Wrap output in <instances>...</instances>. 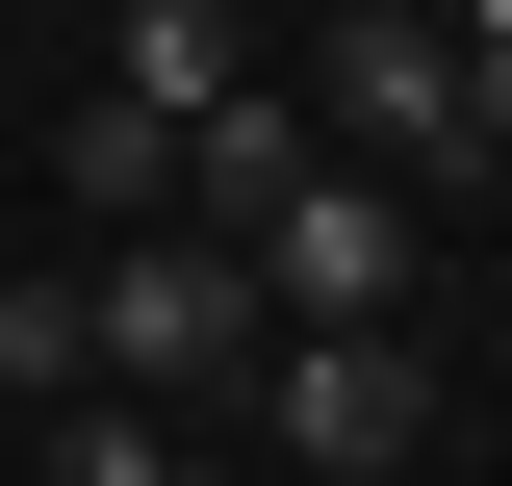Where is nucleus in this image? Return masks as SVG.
Listing matches in <instances>:
<instances>
[{"label": "nucleus", "instance_id": "f257e3e1", "mask_svg": "<svg viewBox=\"0 0 512 486\" xmlns=\"http://www.w3.org/2000/svg\"><path fill=\"white\" fill-rule=\"evenodd\" d=\"M256 333H282V307H256V256H231V231H180V205L77 256V359H128L154 410H180V384H256Z\"/></svg>", "mask_w": 512, "mask_h": 486}, {"label": "nucleus", "instance_id": "f03ea898", "mask_svg": "<svg viewBox=\"0 0 512 486\" xmlns=\"http://www.w3.org/2000/svg\"><path fill=\"white\" fill-rule=\"evenodd\" d=\"M256 410H282L308 486H384L410 435H436V359H410V307H359V333H256Z\"/></svg>", "mask_w": 512, "mask_h": 486}, {"label": "nucleus", "instance_id": "7ed1b4c3", "mask_svg": "<svg viewBox=\"0 0 512 486\" xmlns=\"http://www.w3.org/2000/svg\"><path fill=\"white\" fill-rule=\"evenodd\" d=\"M231 256H256V307H282V333H359V307H410V180H384V154H308Z\"/></svg>", "mask_w": 512, "mask_h": 486}, {"label": "nucleus", "instance_id": "20e7f679", "mask_svg": "<svg viewBox=\"0 0 512 486\" xmlns=\"http://www.w3.org/2000/svg\"><path fill=\"white\" fill-rule=\"evenodd\" d=\"M308 128H333V154H384V180H461V26H436V0H333Z\"/></svg>", "mask_w": 512, "mask_h": 486}, {"label": "nucleus", "instance_id": "39448f33", "mask_svg": "<svg viewBox=\"0 0 512 486\" xmlns=\"http://www.w3.org/2000/svg\"><path fill=\"white\" fill-rule=\"evenodd\" d=\"M308 154H333V128L282 103V77H231V103H180V231H256V205L308 180Z\"/></svg>", "mask_w": 512, "mask_h": 486}, {"label": "nucleus", "instance_id": "423d86ee", "mask_svg": "<svg viewBox=\"0 0 512 486\" xmlns=\"http://www.w3.org/2000/svg\"><path fill=\"white\" fill-rule=\"evenodd\" d=\"M103 77L180 128V103H231V77H256V26H231V0H128V26H103Z\"/></svg>", "mask_w": 512, "mask_h": 486}, {"label": "nucleus", "instance_id": "0eeeda50", "mask_svg": "<svg viewBox=\"0 0 512 486\" xmlns=\"http://www.w3.org/2000/svg\"><path fill=\"white\" fill-rule=\"evenodd\" d=\"M52 180L103 205V231H154V205H180V128H154V103H128V77H103V103L52 128Z\"/></svg>", "mask_w": 512, "mask_h": 486}, {"label": "nucleus", "instance_id": "6e6552de", "mask_svg": "<svg viewBox=\"0 0 512 486\" xmlns=\"http://www.w3.org/2000/svg\"><path fill=\"white\" fill-rule=\"evenodd\" d=\"M0 384H26V410H77V384H103V359H77V282H0Z\"/></svg>", "mask_w": 512, "mask_h": 486}, {"label": "nucleus", "instance_id": "1a4fd4ad", "mask_svg": "<svg viewBox=\"0 0 512 486\" xmlns=\"http://www.w3.org/2000/svg\"><path fill=\"white\" fill-rule=\"evenodd\" d=\"M154 461H180V435H154V410H103V384L52 410V486H154Z\"/></svg>", "mask_w": 512, "mask_h": 486}, {"label": "nucleus", "instance_id": "9d476101", "mask_svg": "<svg viewBox=\"0 0 512 486\" xmlns=\"http://www.w3.org/2000/svg\"><path fill=\"white\" fill-rule=\"evenodd\" d=\"M461 26V154H512V0H436Z\"/></svg>", "mask_w": 512, "mask_h": 486}, {"label": "nucleus", "instance_id": "9b49d317", "mask_svg": "<svg viewBox=\"0 0 512 486\" xmlns=\"http://www.w3.org/2000/svg\"><path fill=\"white\" fill-rule=\"evenodd\" d=\"M154 486H205V461H154Z\"/></svg>", "mask_w": 512, "mask_h": 486}]
</instances>
